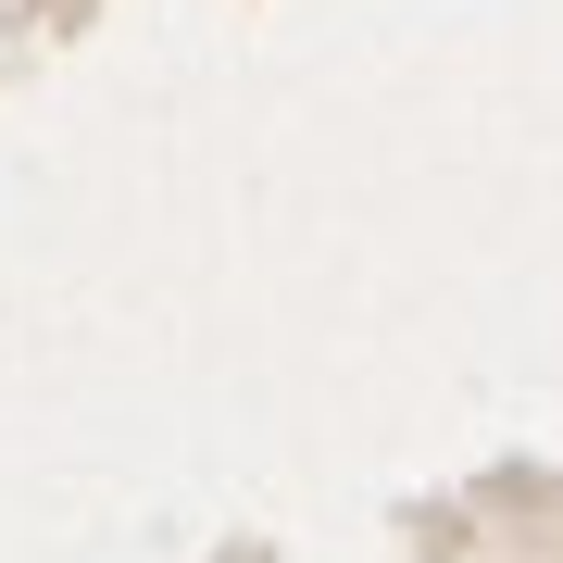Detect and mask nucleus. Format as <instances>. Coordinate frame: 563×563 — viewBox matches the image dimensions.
Listing matches in <instances>:
<instances>
[]
</instances>
